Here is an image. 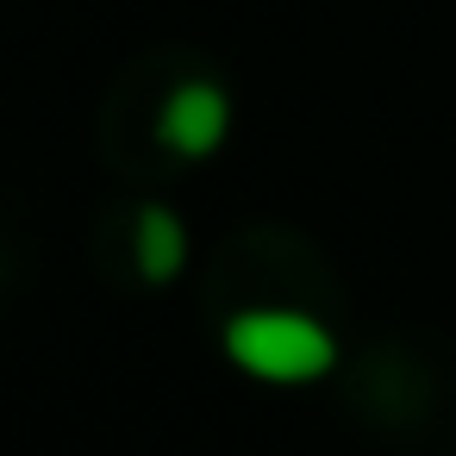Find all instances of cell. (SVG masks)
Returning <instances> with one entry per match:
<instances>
[{
  "label": "cell",
  "mask_w": 456,
  "mask_h": 456,
  "mask_svg": "<svg viewBox=\"0 0 456 456\" xmlns=\"http://www.w3.org/2000/svg\"><path fill=\"white\" fill-rule=\"evenodd\" d=\"M225 356L256 375V381H275V387H300V381H319L331 362H338V338L306 319V313H288V306H250L225 325Z\"/></svg>",
  "instance_id": "1"
},
{
  "label": "cell",
  "mask_w": 456,
  "mask_h": 456,
  "mask_svg": "<svg viewBox=\"0 0 456 456\" xmlns=\"http://www.w3.org/2000/svg\"><path fill=\"white\" fill-rule=\"evenodd\" d=\"M132 250H138V269L144 281H175L182 263H188V225L169 213V207H138V232H132Z\"/></svg>",
  "instance_id": "3"
},
{
  "label": "cell",
  "mask_w": 456,
  "mask_h": 456,
  "mask_svg": "<svg viewBox=\"0 0 456 456\" xmlns=\"http://www.w3.org/2000/svg\"><path fill=\"white\" fill-rule=\"evenodd\" d=\"M225 132H232V101L213 82H182L157 113V138L175 157H213L225 144Z\"/></svg>",
  "instance_id": "2"
}]
</instances>
